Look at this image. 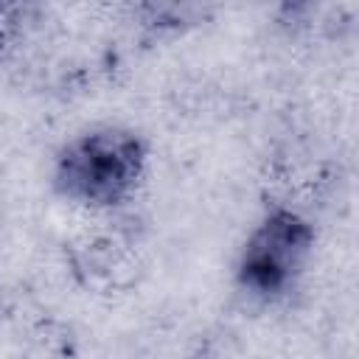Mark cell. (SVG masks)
<instances>
[{
  "instance_id": "1",
  "label": "cell",
  "mask_w": 359,
  "mask_h": 359,
  "mask_svg": "<svg viewBox=\"0 0 359 359\" xmlns=\"http://www.w3.org/2000/svg\"><path fill=\"white\" fill-rule=\"evenodd\" d=\"M149 154V137L129 123L84 126L56 149L50 188L59 199L90 213L121 210L146 182Z\"/></svg>"
},
{
  "instance_id": "2",
  "label": "cell",
  "mask_w": 359,
  "mask_h": 359,
  "mask_svg": "<svg viewBox=\"0 0 359 359\" xmlns=\"http://www.w3.org/2000/svg\"><path fill=\"white\" fill-rule=\"evenodd\" d=\"M314 247L317 230L309 216L292 205L266 208L247 230L236 252V294L258 309L289 300L314 261Z\"/></svg>"
},
{
  "instance_id": "3",
  "label": "cell",
  "mask_w": 359,
  "mask_h": 359,
  "mask_svg": "<svg viewBox=\"0 0 359 359\" xmlns=\"http://www.w3.org/2000/svg\"><path fill=\"white\" fill-rule=\"evenodd\" d=\"M216 0H132V17L143 39L165 42L208 25Z\"/></svg>"
},
{
  "instance_id": "4",
  "label": "cell",
  "mask_w": 359,
  "mask_h": 359,
  "mask_svg": "<svg viewBox=\"0 0 359 359\" xmlns=\"http://www.w3.org/2000/svg\"><path fill=\"white\" fill-rule=\"evenodd\" d=\"M39 20V0H0V65L28 39Z\"/></svg>"
},
{
  "instance_id": "5",
  "label": "cell",
  "mask_w": 359,
  "mask_h": 359,
  "mask_svg": "<svg viewBox=\"0 0 359 359\" xmlns=\"http://www.w3.org/2000/svg\"><path fill=\"white\" fill-rule=\"evenodd\" d=\"M317 3H320V0H278V8H280V17H283L286 22H292V20L303 17V14H309Z\"/></svg>"
}]
</instances>
